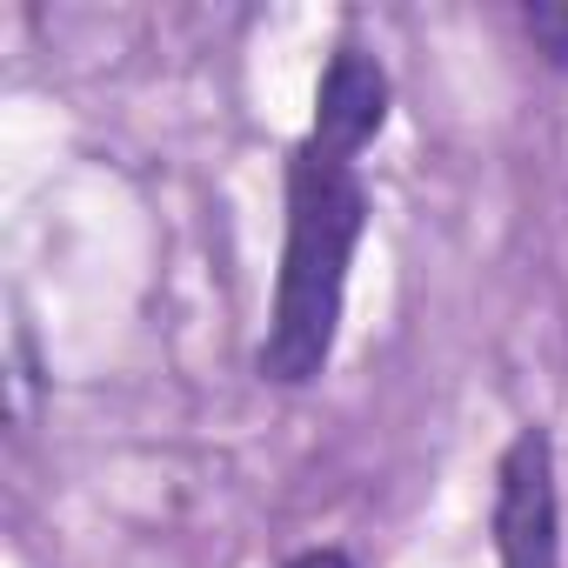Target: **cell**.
I'll list each match as a JSON object with an SVG mask.
<instances>
[{"label": "cell", "mask_w": 568, "mask_h": 568, "mask_svg": "<svg viewBox=\"0 0 568 568\" xmlns=\"http://www.w3.org/2000/svg\"><path fill=\"white\" fill-rule=\"evenodd\" d=\"M528 34L548 48L555 68H568V8H528Z\"/></svg>", "instance_id": "4"}, {"label": "cell", "mask_w": 568, "mask_h": 568, "mask_svg": "<svg viewBox=\"0 0 568 568\" xmlns=\"http://www.w3.org/2000/svg\"><path fill=\"white\" fill-rule=\"evenodd\" d=\"M495 548L501 568H561V515H555V448L541 428H521L495 475Z\"/></svg>", "instance_id": "2"}, {"label": "cell", "mask_w": 568, "mask_h": 568, "mask_svg": "<svg viewBox=\"0 0 568 568\" xmlns=\"http://www.w3.org/2000/svg\"><path fill=\"white\" fill-rule=\"evenodd\" d=\"M382 121H388V74H382V61L362 54V48H342L328 61V74H322V88H315V134L308 141L322 154L355 161L382 134Z\"/></svg>", "instance_id": "3"}, {"label": "cell", "mask_w": 568, "mask_h": 568, "mask_svg": "<svg viewBox=\"0 0 568 568\" xmlns=\"http://www.w3.org/2000/svg\"><path fill=\"white\" fill-rule=\"evenodd\" d=\"M288 568H355V561H348L342 548H308V555H295Z\"/></svg>", "instance_id": "5"}, {"label": "cell", "mask_w": 568, "mask_h": 568, "mask_svg": "<svg viewBox=\"0 0 568 568\" xmlns=\"http://www.w3.org/2000/svg\"><path fill=\"white\" fill-rule=\"evenodd\" d=\"M362 234H368V187H362L355 161L302 141L288 154V241H281L274 315H267V342H261L267 382L302 388L328 368Z\"/></svg>", "instance_id": "1"}]
</instances>
